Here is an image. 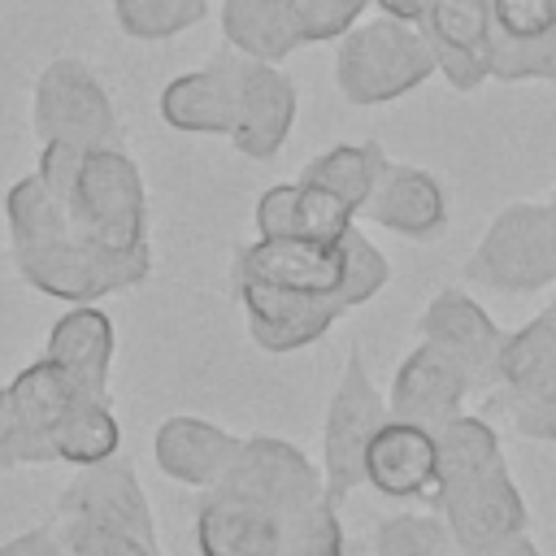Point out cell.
<instances>
[{
	"label": "cell",
	"mask_w": 556,
	"mask_h": 556,
	"mask_svg": "<svg viewBox=\"0 0 556 556\" xmlns=\"http://www.w3.org/2000/svg\"><path fill=\"white\" fill-rule=\"evenodd\" d=\"M326 491L313 460L274 434L243 439L230 469L204 486L195 513L200 556H282L287 521Z\"/></svg>",
	"instance_id": "1"
},
{
	"label": "cell",
	"mask_w": 556,
	"mask_h": 556,
	"mask_svg": "<svg viewBox=\"0 0 556 556\" xmlns=\"http://www.w3.org/2000/svg\"><path fill=\"white\" fill-rule=\"evenodd\" d=\"M4 217L22 278L52 300L96 304L100 295L126 291L148 278V252H113L91 239L35 174L9 187Z\"/></svg>",
	"instance_id": "2"
},
{
	"label": "cell",
	"mask_w": 556,
	"mask_h": 556,
	"mask_svg": "<svg viewBox=\"0 0 556 556\" xmlns=\"http://www.w3.org/2000/svg\"><path fill=\"white\" fill-rule=\"evenodd\" d=\"M439 439L434 508L447 521L460 556H491L504 539L526 534V504L508 478L495 430L482 417H452Z\"/></svg>",
	"instance_id": "3"
},
{
	"label": "cell",
	"mask_w": 556,
	"mask_h": 556,
	"mask_svg": "<svg viewBox=\"0 0 556 556\" xmlns=\"http://www.w3.org/2000/svg\"><path fill=\"white\" fill-rule=\"evenodd\" d=\"M35 178L74 213V222L113 252H148V195L139 165L122 143L65 148L43 143Z\"/></svg>",
	"instance_id": "4"
},
{
	"label": "cell",
	"mask_w": 556,
	"mask_h": 556,
	"mask_svg": "<svg viewBox=\"0 0 556 556\" xmlns=\"http://www.w3.org/2000/svg\"><path fill=\"white\" fill-rule=\"evenodd\" d=\"M56 534L70 556H161L152 504L122 456L83 465L56 504Z\"/></svg>",
	"instance_id": "5"
},
{
	"label": "cell",
	"mask_w": 556,
	"mask_h": 556,
	"mask_svg": "<svg viewBox=\"0 0 556 556\" xmlns=\"http://www.w3.org/2000/svg\"><path fill=\"white\" fill-rule=\"evenodd\" d=\"M434 74V48L421 26L400 17H378L352 26L339 39L334 83L352 104H387L421 87Z\"/></svg>",
	"instance_id": "6"
},
{
	"label": "cell",
	"mask_w": 556,
	"mask_h": 556,
	"mask_svg": "<svg viewBox=\"0 0 556 556\" xmlns=\"http://www.w3.org/2000/svg\"><path fill=\"white\" fill-rule=\"evenodd\" d=\"M465 278L495 291H539L556 282V204H508L465 261Z\"/></svg>",
	"instance_id": "7"
},
{
	"label": "cell",
	"mask_w": 556,
	"mask_h": 556,
	"mask_svg": "<svg viewBox=\"0 0 556 556\" xmlns=\"http://www.w3.org/2000/svg\"><path fill=\"white\" fill-rule=\"evenodd\" d=\"M30 126L39 143H65V148H100L122 139L109 91L83 61L70 56L43 65V74L35 78Z\"/></svg>",
	"instance_id": "8"
},
{
	"label": "cell",
	"mask_w": 556,
	"mask_h": 556,
	"mask_svg": "<svg viewBox=\"0 0 556 556\" xmlns=\"http://www.w3.org/2000/svg\"><path fill=\"white\" fill-rule=\"evenodd\" d=\"M387 400L369 382L365 356L352 352L343 378L326 404V434H321V482L334 504H343L365 482V447L387 421Z\"/></svg>",
	"instance_id": "9"
},
{
	"label": "cell",
	"mask_w": 556,
	"mask_h": 556,
	"mask_svg": "<svg viewBox=\"0 0 556 556\" xmlns=\"http://www.w3.org/2000/svg\"><path fill=\"white\" fill-rule=\"evenodd\" d=\"M500 387L513 426L526 439L556 443V304L504 339Z\"/></svg>",
	"instance_id": "10"
},
{
	"label": "cell",
	"mask_w": 556,
	"mask_h": 556,
	"mask_svg": "<svg viewBox=\"0 0 556 556\" xmlns=\"http://www.w3.org/2000/svg\"><path fill=\"white\" fill-rule=\"evenodd\" d=\"M230 70H235V130H230V143L252 161H269L291 135L295 87L278 65L252 61L243 52H235Z\"/></svg>",
	"instance_id": "11"
},
{
	"label": "cell",
	"mask_w": 556,
	"mask_h": 556,
	"mask_svg": "<svg viewBox=\"0 0 556 556\" xmlns=\"http://www.w3.org/2000/svg\"><path fill=\"white\" fill-rule=\"evenodd\" d=\"M235 282H269L304 295H326L339 304V282H343V239H304V235H278V239H256L239 248L235 256Z\"/></svg>",
	"instance_id": "12"
},
{
	"label": "cell",
	"mask_w": 556,
	"mask_h": 556,
	"mask_svg": "<svg viewBox=\"0 0 556 556\" xmlns=\"http://www.w3.org/2000/svg\"><path fill=\"white\" fill-rule=\"evenodd\" d=\"M235 291L248 317V334L265 352L308 348L343 317V308L326 295H304V291H287L269 282H235Z\"/></svg>",
	"instance_id": "13"
},
{
	"label": "cell",
	"mask_w": 556,
	"mask_h": 556,
	"mask_svg": "<svg viewBox=\"0 0 556 556\" xmlns=\"http://www.w3.org/2000/svg\"><path fill=\"white\" fill-rule=\"evenodd\" d=\"M421 339L439 343L465 369L469 387H495L500 382V356H504L508 334L465 291H439L430 300V308L421 313Z\"/></svg>",
	"instance_id": "14"
},
{
	"label": "cell",
	"mask_w": 556,
	"mask_h": 556,
	"mask_svg": "<svg viewBox=\"0 0 556 556\" xmlns=\"http://www.w3.org/2000/svg\"><path fill=\"white\" fill-rule=\"evenodd\" d=\"M465 395H469L465 369L439 343L421 339V348H413L391 378L387 413L400 421H417L426 430H443L452 417H460Z\"/></svg>",
	"instance_id": "15"
},
{
	"label": "cell",
	"mask_w": 556,
	"mask_h": 556,
	"mask_svg": "<svg viewBox=\"0 0 556 556\" xmlns=\"http://www.w3.org/2000/svg\"><path fill=\"white\" fill-rule=\"evenodd\" d=\"M365 482L378 495L391 500H413V495H434L439 482V439L434 430L417 421L387 417L378 434L365 447Z\"/></svg>",
	"instance_id": "16"
},
{
	"label": "cell",
	"mask_w": 556,
	"mask_h": 556,
	"mask_svg": "<svg viewBox=\"0 0 556 556\" xmlns=\"http://www.w3.org/2000/svg\"><path fill=\"white\" fill-rule=\"evenodd\" d=\"M4 387H9V400H13V417H17V465L56 460L52 434H56L65 408L74 404V395H83V387L70 374H61L48 356L17 369V378L4 382Z\"/></svg>",
	"instance_id": "17"
},
{
	"label": "cell",
	"mask_w": 556,
	"mask_h": 556,
	"mask_svg": "<svg viewBox=\"0 0 556 556\" xmlns=\"http://www.w3.org/2000/svg\"><path fill=\"white\" fill-rule=\"evenodd\" d=\"M434 70L456 87L473 91L486 74V39H491V0H430L421 22Z\"/></svg>",
	"instance_id": "18"
},
{
	"label": "cell",
	"mask_w": 556,
	"mask_h": 556,
	"mask_svg": "<svg viewBox=\"0 0 556 556\" xmlns=\"http://www.w3.org/2000/svg\"><path fill=\"white\" fill-rule=\"evenodd\" d=\"M239 447H243V439H235L230 430H222L204 417H165L152 439V456H156L161 473L182 486H200V491L213 486L230 469Z\"/></svg>",
	"instance_id": "19"
},
{
	"label": "cell",
	"mask_w": 556,
	"mask_h": 556,
	"mask_svg": "<svg viewBox=\"0 0 556 556\" xmlns=\"http://www.w3.org/2000/svg\"><path fill=\"white\" fill-rule=\"evenodd\" d=\"M235 52H217L204 70H191L161 87V117L187 135H230L235 130Z\"/></svg>",
	"instance_id": "20"
},
{
	"label": "cell",
	"mask_w": 556,
	"mask_h": 556,
	"mask_svg": "<svg viewBox=\"0 0 556 556\" xmlns=\"http://www.w3.org/2000/svg\"><path fill=\"white\" fill-rule=\"evenodd\" d=\"M361 213L404 239H430L447 222V200H443V187L434 182V174H426L417 165L387 161V169L378 174Z\"/></svg>",
	"instance_id": "21"
},
{
	"label": "cell",
	"mask_w": 556,
	"mask_h": 556,
	"mask_svg": "<svg viewBox=\"0 0 556 556\" xmlns=\"http://www.w3.org/2000/svg\"><path fill=\"white\" fill-rule=\"evenodd\" d=\"M61 374H70L83 391L109 395V365H113V321L96 304H74L52 330L43 352Z\"/></svg>",
	"instance_id": "22"
},
{
	"label": "cell",
	"mask_w": 556,
	"mask_h": 556,
	"mask_svg": "<svg viewBox=\"0 0 556 556\" xmlns=\"http://www.w3.org/2000/svg\"><path fill=\"white\" fill-rule=\"evenodd\" d=\"M222 35L235 52L269 65L300 48L287 0H222Z\"/></svg>",
	"instance_id": "23"
},
{
	"label": "cell",
	"mask_w": 556,
	"mask_h": 556,
	"mask_svg": "<svg viewBox=\"0 0 556 556\" xmlns=\"http://www.w3.org/2000/svg\"><path fill=\"white\" fill-rule=\"evenodd\" d=\"M117 443H122V430H117V417L109 408V395H74V404L65 408L56 434H52V452L56 460L65 465H100L109 456H117Z\"/></svg>",
	"instance_id": "24"
},
{
	"label": "cell",
	"mask_w": 556,
	"mask_h": 556,
	"mask_svg": "<svg viewBox=\"0 0 556 556\" xmlns=\"http://www.w3.org/2000/svg\"><path fill=\"white\" fill-rule=\"evenodd\" d=\"M382 169H387V156H382L378 143H339V148L321 152L317 161H308L300 178H313V182L339 191V195L361 213Z\"/></svg>",
	"instance_id": "25"
},
{
	"label": "cell",
	"mask_w": 556,
	"mask_h": 556,
	"mask_svg": "<svg viewBox=\"0 0 556 556\" xmlns=\"http://www.w3.org/2000/svg\"><path fill=\"white\" fill-rule=\"evenodd\" d=\"M486 74L517 83V78H556V30L547 35H500L486 39Z\"/></svg>",
	"instance_id": "26"
},
{
	"label": "cell",
	"mask_w": 556,
	"mask_h": 556,
	"mask_svg": "<svg viewBox=\"0 0 556 556\" xmlns=\"http://www.w3.org/2000/svg\"><path fill=\"white\" fill-rule=\"evenodd\" d=\"M374 556H460V552H456V539L443 517L400 513L378 526Z\"/></svg>",
	"instance_id": "27"
},
{
	"label": "cell",
	"mask_w": 556,
	"mask_h": 556,
	"mask_svg": "<svg viewBox=\"0 0 556 556\" xmlns=\"http://www.w3.org/2000/svg\"><path fill=\"white\" fill-rule=\"evenodd\" d=\"M117 26L130 39H169L208 13V0H113Z\"/></svg>",
	"instance_id": "28"
},
{
	"label": "cell",
	"mask_w": 556,
	"mask_h": 556,
	"mask_svg": "<svg viewBox=\"0 0 556 556\" xmlns=\"http://www.w3.org/2000/svg\"><path fill=\"white\" fill-rule=\"evenodd\" d=\"M352 217H356V208L339 191H330L313 178H295V235L339 243L352 230Z\"/></svg>",
	"instance_id": "29"
},
{
	"label": "cell",
	"mask_w": 556,
	"mask_h": 556,
	"mask_svg": "<svg viewBox=\"0 0 556 556\" xmlns=\"http://www.w3.org/2000/svg\"><path fill=\"white\" fill-rule=\"evenodd\" d=\"M282 556H343V526L339 504L321 491L287 521V547Z\"/></svg>",
	"instance_id": "30"
},
{
	"label": "cell",
	"mask_w": 556,
	"mask_h": 556,
	"mask_svg": "<svg viewBox=\"0 0 556 556\" xmlns=\"http://www.w3.org/2000/svg\"><path fill=\"white\" fill-rule=\"evenodd\" d=\"M387 278H391V265H387V256L352 226L348 235H343V282H339V308L348 313V308H356V304H365V300H374L382 287H387Z\"/></svg>",
	"instance_id": "31"
},
{
	"label": "cell",
	"mask_w": 556,
	"mask_h": 556,
	"mask_svg": "<svg viewBox=\"0 0 556 556\" xmlns=\"http://www.w3.org/2000/svg\"><path fill=\"white\" fill-rule=\"evenodd\" d=\"M291 4V22L300 43H326V39H343L369 0H287Z\"/></svg>",
	"instance_id": "32"
},
{
	"label": "cell",
	"mask_w": 556,
	"mask_h": 556,
	"mask_svg": "<svg viewBox=\"0 0 556 556\" xmlns=\"http://www.w3.org/2000/svg\"><path fill=\"white\" fill-rule=\"evenodd\" d=\"M491 30L500 35H547L556 30V0H491Z\"/></svg>",
	"instance_id": "33"
},
{
	"label": "cell",
	"mask_w": 556,
	"mask_h": 556,
	"mask_svg": "<svg viewBox=\"0 0 556 556\" xmlns=\"http://www.w3.org/2000/svg\"><path fill=\"white\" fill-rule=\"evenodd\" d=\"M256 235L261 239L295 235V182H278L256 200Z\"/></svg>",
	"instance_id": "34"
},
{
	"label": "cell",
	"mask_w": 556,
	"mask_h": 556,
	"mask_svg": "<svg viewBox=\"0 0 556 556\" xmlns=\"http://www.w3.org/2000/svg\"><path fill=\"white\" fill-rule=\"evenodd\" d=\"M0 556H70V552L52 526H39V530H26V534H13L9 543H0Z\"/></svg>",
	"instance_id": "35"
},
{
	"label": "cell",
	"mask_w": 556,
	"mask_h": 556,
	"mask_svg": "<svg viewBox=\"0 0 556 556\" xmlns=\"http://www.w3.org/2000/svg\"><path fill=\"white\" fill-rule=\"evenodd\" d=\"M0 465H17V417L9 387H0Z\"/></svg>",
	"instance_id": "36"
},
{
	"label": "cell",
	"mask_w": 556,
	"mask_h": 556,
	"mask_svg": "<svg viewBox=\"0 0 556 556\" xmlns=\"http://www.w3.org/2000/svg\"><path fill=\"white\" fill-rule=\"evenodd\" d=\"M387 17H400V22H413V26H421L426 22V9H430V0H374Z\"/></svg>",
	"instance_id": "37"
},
{
	"label": "cell",
	"mask_w": 556,
	"mask_h": 556,
	"mask_svg": "<svg viewBox=\"0 0 556 556\" xmlns=\"http://www.w3.org/2000/svg\"><path fill=\"white\" fill-rule=\"evenodd\" d=\"M491 556H539V547H534L526 534H513V539H504V543H500Z\"/></svg>",
	"instance_id": "38"
},
{
	"label": "cell",
	"mask_w": 556,
	"mask_h": 556,
	"mask_svg": "<svg viewBox=\"0 0 556 556\" xmlns=\"http://www.w3.org/2000/svg\"><path fill=\"white\" fill-rule=\"evenodd\" d=\"M552 204H556V200H552Z\"/></svg>",
	"instance_id": "39"
}]
</instances>
